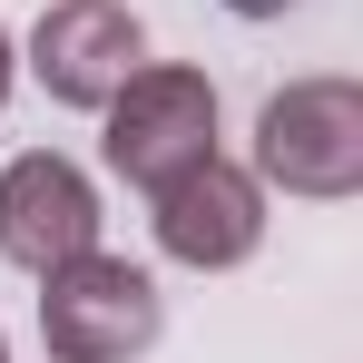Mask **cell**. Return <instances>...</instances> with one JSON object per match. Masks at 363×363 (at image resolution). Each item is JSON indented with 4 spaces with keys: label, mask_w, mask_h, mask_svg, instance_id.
<instances>
[{
    "label": "cell",
    "mask_w": 363,
    "mask_h": 363,
    "mask_svg": "<svg viewBox=\"0 0 363 363\" xmlns=\"http://www.w3.org/2000/svg\"><path fill=\"white\" fill-rule=\"evenodd\" d=\"M89 245H99V186H89V167L60 157V147H20L0 167V255L20 275H50V265L89 255Z\"/></svg>",
    "instance_id": "5b68a950"
},
{
    "label": "cell",
    "mask_w": 363,
    "mask_h": 363,
    "mask_svg": "<svg viewBox=\"0 0 363 363\" xmlns=\"http://www.w3.org/2000/svg\"><path fill=\"white\" fill-rule=\"evenodd\" d=\"M226 10H236V20H285L295 0H226Z\"/></svg>",
    "instance_id": "52a82bcc"
},
{
    "label": "cell",
    "mask_w": 363,
    "mask_h": 363,
    "mask_svg": "<svg viewBox=\"0 0 363 363\" xmlns=\"http://www.w3.org/2000/svg\"><path fill=\"white\" fill-rule=\"evenodd\" d=\"M0 363H10V334H0Z\"/></svg>",
    "instance_id": "9c48e42d"
},
{
    "label": "cell",
    "mask_w": 363,
    "mask_h": 363,
    "mask_svg": "<svg viewBox=\"0 0 363 363\" xmlns=\"http://www.w3.org/2000/svg\"><path fill=\"white\" fill-rule=\"evenodd\" d=\"M157 334H167L157 275L108 255V245H89V255L40 275V344H50V363H138Z\"/></svg>",
    "instance_id": "6da1fadb"
},
{
    "label": "cell",
    "mask_w": 363,
    "mask_h": 363,
    "mask_svg": "<svg viewBox=\"0 0 363 363\" xmlns=\"http://www.w3.org/2000/svg\"><path fill=\"white\" fill-rule=\"evenodd\" d=\"M255 186H285L314 206L363 186V89L354 79H285L255 108Z\"/></svg>",
    "instance_id": "3957f363"
},
{
    "label": "cell",
    "mask_w": 363,
    "mask_h": 363,
    "mask_svg": "<svg viewBox=\"0 0 363 363\" xmlns=\"http://www.w3.org/2000/svg\"><path fill=\"white\" fill-rule=\"evenodd\" d=\"M99 118H108V138H99L108 147V177H128L138 196H157L196 157H216V79L186 69V60H138Z\"/></svg>",
    "instance_id": "7a4b0ae2"
},
{
    "label": "cell",
    "mask_w": 363,
    "mask_h": 363,
    "mask_svg": "<svg viewBox=\"0 0 363 363\" xmlns=\"http://www.w3.org/2000/svg\"><path fill=\"white\" fill-rule=\"evenodd\" d=\"M147 206H157L147 216L157 226V255L186 265V275H226V265H245L265 245V186H255V167H226V157H196Z\"/></svg>",
    "instance_id": "277c9868"
},
{
    "label": "cell",
    "mask_w": 363,
    "mask_h": 363,
    "mask_svg": "<svg viewBox=\"0 0 363 363\" xmlns=\"http://www.w3.org/2000/svg\"><path fill=\"white\" fill-rule=\"evenodd\" d=\"M0 108H10V40H0Z\"/></svg>",
    "instance_id": "ba28073f"
},
{
    "label": "cell",
    "mask_w": 363,
    "mask_h": 363,
    "mask_svg": "<svg viewBox=\"0 0 363 363\" xmlns=\"http://www.w3.org/2000/svg\"><path fill=\"white\" fill-rule=\"evenodd\" d=\"M138 60H147V30H138L128 0H50L40 30H30V79L60 108H89V118L118 99V79Z\"/></svg>",
    "instance_id": "8992f818"
}]
</instances>
